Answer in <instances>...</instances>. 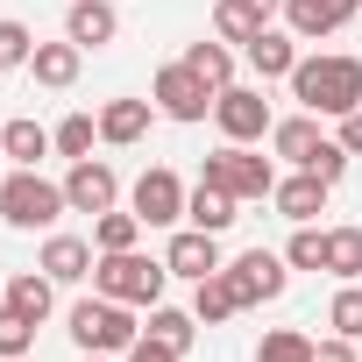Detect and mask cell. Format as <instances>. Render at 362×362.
<instances>
[{
	"mask_svg": "<svg viewBox=\"0 0 362 362\" xmlns=\"http://www.w3.org/2000/svg\"><path fill=\"white\" fill-rule=\"evenodd\" d=\"M291 100L305 114H355L362 107V57H298L291 71Z\"/></svg>",
	"mask_w": 362,
	"mask_h": 362,
	"instance_id": "6da1fadb",
	"label": "cell"
},
{
	"mask_svg": "<svg viewBox=\"0 0 362 362\" xmlns=\"http://www.w3.org/2000/svg\"><path fill=\"white\" fill-rule=\"evenodd\" d=\"M71 341H78V355H128L142 341L135 305H121V298H78L71 305Z\"/></svg>",
	"mask_w": 362,
	"mask_h": 362,
	"instance_id": "7a4b0ae2",
	"label": "cell"
},
{
	"mask_svg": "<svg viewBox=\"0 0 362 362\" xmlns=\"http://www.w3.org/2000/svg\"><path fill=\"white\" fill-rule=\"evenodd\" d=\"M163 277H170V263H149L135 249H114L93 263V291L121 298V305H163Z\"/></svg>",
	"mask_w": 362,
	"mask_h": 362,
	"instance_id": "3957f363",
	"label": "cell"
},
{
	"mask_svg": "<svg viewBox=\"0 0 362 362\" xmlns=\"http://www.w3.org/2000/svg\"><path fill=\"white\" fill-rule=\"evenodd\" d=\"M57 214H71V199H64V185H50V177H36V170H15L8 185H0V221L8 228H50Z\"/></svg>",
	"mask_w": 362,
	"mask_h": 362,
	"instance_id": "277c9868",
	"label": "cell"
},
{
	"mask_svg": "<svg viewBox=\"0 0 362 362\" xmlns=\"http://www.w3.org/2000/svg\"><path fill=\"white\" fill-rule=\"evenodd\" d=\"M206 177L221 192H235V199H270L277 192V170H270V156H256L249 142H228V149H214L206 156Z\"/></svg>",
	"mask_w": 362,
	"mask_h": 362,
	"instance_id": "5b68a950",
	"label": "cell"
},
{
	"mask_svg": "<svg viewBox=\"0 0 362 362\" xmlns=\"http://www.w3.org/2000/svg\"><path fill=\"white\" fill-rule=\"evenodd\" d=\"M149 100H156V114H170V121H206L214 86H206L192 64H163V71H156V86H149Z\"/></svg>",
	"mask_w": 362,
	"mask_h": 362,
	"instance_id": "8992f818",
	"label": "cell"
},
{
	"mask_svg": "<svg viewBox=\"0 0 362 362\" xmlns=\"http://www.w3.org/2000/svg\"><path fill=\"white\" fill-rule=\"evenodd\" d=\"M214 121H221V135L228 142H263L277 121H270V100L256 93V86H228V93H214Z\"/></svg>",
	"mask_w": 362,
	"mask_h": 362,
	"instance_id": "52a82bcc",
	"label": "cell"
},
{
	"mask_svg": "<svg viewBox=\"0 0 362 362\" xmlns=\"http://www.w3.org/2000/svg\"><path fill=\"white\" fill-rule=\"evenodd\" d=\"M221 277H228L235 305H263V298H277V291H284V256H270V249H249V256L221 263Z\"/></svg>",
	"mask_w": 362,
	"mask_h": 362,
	"instance_id": "ba28073f",
	"label": "cell"
},
{
	"mask_svg": "<svg viewBox=\"0 0 362 362\" xmlns=\"http://www.w3.org/2000/svg\"><path fill=\"white\" fill-rule=\"evenodd\" d=\"M185 199H192V192L177 185V170H163V163L135 177V221H142V228H170V221H185Z\"/></svg>",
	"mask_w": 362,
	"mask_h": 362,
	"instance_id": "9c48e42d",
	"label": "cell"
},
{
	"mask_svg": "<svg viewBox=\"0 0 362 362\" xmlns=\"http://www.w3.org/2000/svg\"><path fill=\"white\" fill-rule=\"evenodd\" d=\"M64 199H71V214H114V199H121V177L107 170V163H93V156H78L71 163V177H64Z\"/></svg>",
	"mask_w": 362,
	"mask_h": 362,
	"instance_id": "30bf717a",
	"label": "cell"
},
{
	"mask_svg": "<svg viewBox=\"0 0 362 362\" xmlns=\"http://www.w3.org/2000/svg\"><path fill=\"white\" fill-rule=\"evenodd\" d=\"M348 15H362V0H284V29H291L298 43H320V36H334Z\"/></svg>",
	"mask_w": 362,
	"mask_h": 362,
	"instance_id": "8fae6325",
	"label": "cell"
},
{
	"mask_svg": "<svg viewBox=\"0 0 362 362\" xmlns=\"http://www.w3.org/2000/svg\"><path fill=\"white\" fill-rule=\"evenodd\" d=\"M327 192H334V185H327L320 170H298V177H277V192H270V199H277V214H284L291 228H313L320 206H327Z\"/></svg>",
	"mask_w": 362,
	"mask_h": 362,
	"instance_id": "7c38bea8",
	"label": "cell"
},
{
	"mask_svg": "<svg viewBox=\"0 0 362 362\" xmlns=\"http://www.w3.org/2000/svg\"><path fill=\"white\" fill-rule=\"evenodd\" d=\"M163 263H170V277H214L221 270V235H206V228H185V235H170V249H163Z\"/></svg>",
	"mask_w": 362,
	"mask_h": 362,
	"instance_id": "4fadbf2b",
	"label": "cell"
},
{
	"mask_svg": "<svg viewBox=\"0 0 362 362\" xmlns=\"http://www.w3.org/2000/svg\"><path fill=\"white\" fill-rule=\"evenodd\" d=\"M277 8H284V0H221V8H214V36L221 43H249V36L270 29Z\"/></svg>",
	"mask_w": 362,
	"mask_h": 362,
	"instance_id": "5bb4252c",
	"label": "cell"
},
{
	"mask_svg": "<svg viewBox=\"0 0 362 362\" xmlns=\"http://www.w3.org/2000/svg\"><path fill=\"white\" fill-rule=\"evenodd\" d=\"M64 36H71L78 50H100V43H114V36H121V15L107 8V0H71V15H64Z\"/></svg>",
	"mask_w": 362,
	"mask_h": 362,
	"instance_id": "9a60e30c",
	"label": "cell"
},
{
	"mask_svg": "<svg viewBox=\"0 0 362 362\" xmlns=\"http://www.w3.org/2000/svg\"><path fill=\"white\" fill-rule=\"evenodd\" d=\"M235 206H242L235 192H221L214 177H199V185H192V199H185V221H192V228H206V235H221V228H235V221H242Z\"/></svg>",
	"mask_w": 362,
	"mask_h": 362,
	"instance_id": "2e32d148",
	"label": "cell"
},
{
	"mask_svg": "<svg viewBox=\"0 0 362 362\" xmlns=\"http://www.w3.org/2000/svg\"><path fill=\"white\" fill-rule=\"evenodd\" d=\"M242 50H249V64H256L263 78H291V71H298V36H291V29H263V36H249Z\"/></svg>",
	"mask_w": 362,
	"mask_h": 362,
	"instance_id": "e0dca14e",
	"label": "cell"
},
{
	"mask_svg": "<svg viewBox=\"0 0 362 362\" xmlns=\"http://www.w3.org/2000/svg\"><path fill=\"white\" fill-rule=\"evenodd\" d=\"M78 64H86V50L64 36V43H36V57H29V71H36V86H50V93H64V86H78Z\"/></svg>",
	"mask_w": 362,
	"mask_h": 362,
	"instance_id": "ac0fdd59",
	"label": "cell"
},
{
	"mask_svg": "<svg viewBox=\"0 0 362 362\" xmlns=\"http://www.w3.org/2000/svg\"><path fill=\"white\" fill-rule=\"evenodd\" d=\"M149 114H156V100H107L100 107V142H142L149 135Z\"/></svg>",
	"mask_w": 362,
	"mask_h": 362,
	"instance_id": "d6986e66",
	"label": "cell"
},
{
	"mask_svg": "<svg viewBox=\"0 0 362 362\" xmlns=\"http://www.w3.org/2000/svg\"><path fill=\"white\" fill-rule=\"evenodd\" d=\"M320 142H327V135H320V114H291V121L270 128V149H277L284 163H298V170L320 156Z\"/></svg>",
	"mask_w": 362,
	"mask_h": 362,
	"instance_id": "ffe728a7",
	"label": "cell"
},
{
	"mask_svg": "<svg viewBox=\"0 0 362 362\" xmlns=\"http://www.w3.org/2000/svg\"><path fill=\"white\" fill-rule=\"evenodd\" d=\"M36 270H50L57 284H78V277H93V242H78V235H50L43 256H36Z\"/></svg>",
	"mask_w": 362,
	"mask_h": 362,
	"instance_id": "44dd1931",
	"label": "cell"
},
{
	"mask_svg": "<svg viewBox=\"0 0 362 362\" xmlns=\"http://www.w3.org/2000/svg\"><path fill=\"white\" fill-rule=\"evenodd\" d=\"M8 305H15V313H29V320L43 327V320H50V305H57V277H50V270H22V277L8 284Z\"/></svg>",
	"mask_w": 362,
	"mask_h": 362,
	"instance_id": "7402d4cb",
	"label": "cell"
},
{
	"mask_svg": "<svg viewBox=\"0 0 362 362\" xmlns=\"http://www.w3.org/2000/svg\"><path fill=\"white\" fill-rule=\"evenodd\" d=\"M50 149H57V142H50V128H36V121H8V128H0V156H15L22 170H36Z\"/></svg>",
	"mask_w": 362,
	"mask_h": 362,
	"instance_id": "603a6c76",
	"label": "cell"
},
{
	"mask_svg": "<svg viewBox=\"0 0 362 362\" xmlns=\"http://www.w3.org/2000/svg\"><path fill=\"white\" fill-rule=\"evenodd\" d=\"M149 341H163V348H177V355H185V348L199 341V313H177V305H149Z\"/></svg>",
	"mask_w": 362,
	"mask_h": 362,
	"instance_id": "cb8c5ba5",
	"label": "cell"
},
{
	"mask_svg": "<svg viewBox=\"0 0 362 362\" xmlns=\"http://www.w3.org/2000/svg\"><path fill=\"white\" fill-rule=\"evenodd\" d=\"M192 313H199V327H221V320H235V313H242L221 270H214V277H199V291H192Z\"/></svg>",
	"mask_w": 362,
	"mask_h": 362,
	"instance_id": "d4e9b609",
	"label": "cell"
},
{
	"mask_svg": "<svg viewBox=\"0 0 362 362\" xmlns=\"http://www.w3.org/2000/svg\"><path fill=\"white\" fill-rule=\"evenodd\" d=\"M185 64H192L214 93H228V86H235V57H228V43H192V50H185Z\"/></svg>",
	"mask_w": 362,
	"mask_h": 362,
	"instance_id": "484cf974",
	"label": "cell"
},
{
	"mask_svg": "<svg viewBox=\"0 0 362 362\" xmlns=\"http://www.w3.org/2000/svg\"><path fill=\"white\" fill-rule=\"evenodd\" d=\"M327 270H334L341 284L362 277V228H334V235H327Z\"/></svg>",
	"mask_w": 362,
	"mask_h": 362,
	"instance_id": "4316f807",
	"label": "cell"
},
{
	"mask_svg": "<svg viewBox=\"0 0 362 362\" xmlns=\"http://www.w3.org/2000/svg\"><path fill=\"white\" fill-rule=\"evenodd\" d=\"M50 142H57V156H71V163H78V156H93L100 121H93V114H71V121H57V135H50Z\"/></svg>",
	"mask_w": 362,
	"mask_h": 362,
	"instance_id": "83f0119b",
	"label": "cell"
},
{
	"mask_svg": "<svg viewBox=\"0 0 362 362\" xmlns=\"http://www.w3.org/2000/svg\"><path fill=\"white\" fill-rule=\"evenodd\" d=\"M135 235H142V221H135V214H100V221H93V249H100V256L135 249Z\"/></svg>",
	"mask_w": 362,
	"mask_h": 362,
	"instance_id": "f1b7e54d",
	"label": "cell"
},
{
	"mask_svg": "<svg viewBox=\"0 0 362 362\" xmlns=\"http://www.w3.org/2000/svg\"><path fill=\"white\" fill-rule=\"evenodd\" d=\"M327 327H334V334H348V341H362V284H341V291H334Z\"/></svg>",
	"mask_w": 362,
	"mask_h": 362,
	"instance_id": "f546056e",
	"label": "cell"
},
{
	"mask_svg": "<svg viewBox=\"0 0 362 362\" xmlns=\"http://www.w3.org/2000/svg\"><path fill=\"white\" fill-rule=\"evenodd\" d=\"M256 362H313V341H305L298 327H277V334H263Z\"/></svg>",
	"mask_w": 362,
	"mask_h": 362,
	"instance_id": "4dcf8cb0",
	"label": "cell"
},
{
	"mask_svg": "<svg viewBox=\"0 0 362 362\" xmlns=\"http://www.w3.org/2000/svg\"><path fill=\"white\" fill-rule=\"evenodd\" d=\"M29 348H36V320L15 313V305H0V362H8V355H29Z\"/></svg>",
	"mask_w": 362,
	"mask_h": 362,
	"instance_id": "1f68e13d",
	"label": "cell"
},
{
	"mask_svg": "<svg viewBox=\"0 0 362 362\" xmlns=\"http://www.w3.org/2000/svg\"><path fill=\"white\" fill-rule=\"evenodd\" d=\"M284 263H291V270H327V235H320V228H298L291 249H284Z\"/></svg>",
	"mask_w": 362,
	"mask_h": 362,
	"instance_id": "d6a6232c",
	"label": "cell"
},
{
	"mask_svg": "<svg viewBox=\"0 0 362 362\" xmlns=\"http://www.w3.org/2000/svg\"><path fill=\"white\" fill-rule=\"evenodd\" d=\"M36 57V36L22 29V22H0V71H15V64H29Z\"/></svg>",
	"mask_w": 362,
	"mask_h": 362,
	"instance_id": "836d02e7",
	"label": "cell"
},
{
	"mask_svg": "<svg viewBox=\"0 0 362 362\" xmlns=\"http://www.w3.org/2000/svg\"><path fill=\"white\" fill-rule=\"evenodd\" d=\"M305 170H320L327 185H341V170H348V149H341V135H327V142H320V156H313Z\"/></svg>",
	"mask_w": 362,
	"mask_h": 362,
	"instance_id": "e575fe53",
	"label": "cell"
},
{
	"mask_svg": "<svg viewBox=\"0 0 362 362\" xmlns=\"http://www.w3.org/2000/svg\"><path fill=\"white\" fill-rule=\"evenodd\" d=\"M313 362H355V341L334 334V341H313Z\"/></svg>",
	"mask_w": 362,
	"mask_h": 362,
	"instance_id": "d590c367",
	"label": "cell"
},
{
	"mask_svg": "<svg viewBox=\"0 0 362 362\" xmlns=\"http://www.w3.org/2000/svg\"><path fill=\"white\" fill-rule=\"evenodd\" d=\"M128 362H177V348H163V341H149V334H142V341L128 348Z\"/></svg>",
	"mask_w": 362,
	"mask_h": 362,
	"instance_id": "8d00e7d4",
	"label": "cell"
},
{
	"mask_svg": "<svg viewBox=\"0 0 362 362\" xmlns=\"http://www.w3.org/2000/svg\"><path fill=\"white\" fill-rule=\"evenodd\" d=\"M341 149H348V156H362V107H355V114H341Z\"/></svg>",
	"mask_w": 362,
	"mask_h": 362,
	"instance_id": "74e56055",
	"label": "cell"
},
{
	"mask_svg": "<svg viewBox=\"0 0 362 362\" xmlns=\"http://www.w3.org/2000/svg\"><path fill=\"white\" fill-rule=\"evenodd\" d=\"M78 362H107V355H78Z\"/></svg>",
	"mask_w": 362,
	"mask_h": 362,
	"instance_id": "f35d334b",
	"label": "cell"
},
{
	"mask_svg": "<svg viewBox=\"0 0 362 362\" xmlns=\"http://www.w3.org/2000/svg\"><path fill=\"white\" fill-rule=\"evenodd\" d=\"M8 362H29V355H8Z\"/></svg>",
	"mask_w": 362,
	"mask_h": 362,
	"instance_id": "ab89813d",
	"label": "cell"
}]
</instances>
